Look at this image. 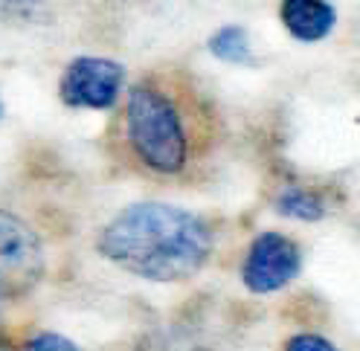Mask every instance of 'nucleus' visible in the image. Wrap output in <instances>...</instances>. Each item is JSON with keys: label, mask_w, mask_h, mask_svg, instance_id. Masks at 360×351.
I'll return each instance as SVG.
<instances>
[{"label": "nucleus", "mask_w": 360, "mask_h": 351, "mask_svg": "<svg viewBox=\"0 0 360 351\" xmlns=\"http://www.w3.org/2000/svg\"><path fill=\"white\" fill-rule=\"evenodd\" d=\"M215 232L207 218L163 201L125 206L102 227L96 250L148 282H184L207 267Z\"/></svg>", "instance_id": "1"}, {"label": "nucleus", "mask_w": 360, "mask_h": 351, "mask_svg": "<svg viewBox=\"0 0 360 351\" xmlns=\"http://www.w3.org/2000/svg\"><path fill=\"white\" fill-rule=\"evenodd\" d=\"M128 143L146 168L180 174L189 160V140L177 105L154 84H134L128 93Z\"/></svg>", "instance_id": "2"}, {"label": "nucleus", "mask_w": 360, "mask_h": 351, "mask_svg": "<svg viewBox=\"0 0 360 351\" xmlns=\"http://www.w3.org/2000/svg\"><path fill=\"white\" fill-rule=\"evenodd\" d=\"M44 276V247L38 232L0 209V299L30 293Z\"/></svg>", "instance_id": "3"}, {"label": "nucleus", "mask_w": 360, "mask_h": 351, "mask_svg": "<svg viewBox=\"0 0 360 351\" xmlns=\"http://www.w3.org/2000/svg\"><path fill=\"white\" fill-rule=\"evenodd\" d=\"M125 84V67L114 58L79 55L67 64L58 81V96L67 107L108 111L114 107Z\"/></svg>", "instance_id": "4"}, {"label": "nucleus", "mask_w": 360, "mask_h": 351, "mask_svg": "<svg viewBox=\"0 0 360 351\" xmlns=\"http://www.w3.org/2000/svg\"><path fill=\"white\" fill-rule=\"evenodd\" d=\"M302 270L300 247L282 232H259L241 265V282L250 293H276Z\"/></svg>", "instance_id": "5"}, {"label": "nucleus", "mask_w": 360, "mask_h": 351, "mask_svg": "<svg viewBox=\"0 0 360 351\" xmlns=\"http://www.w3.org/2000/svg\"><path fill=\"white\" fill-rule=\"evenodd\" d=\"M279 18L285 29L302 44L323 41L337 27V9L328 0H285Z\"/></svg>", "instance_id": "6"}, {"label": "nucleus", "mask_w": 360, "mask_h": 351, "mask_svg": "<svg viewBox=\"0 0 360 351\" xmlns=\"http://www.w3.org/2000/svg\"><path fill=\"white\" fill-rule=\"evenodd\" d=\"M207 47L215 58L230 61V64H250L253 61V47H250V35L244 27L230 24L221 27L218 32H212V38L207 41Z\"/></svg>", "instance_id": "7"}, {"label": "nucleus", "mask_w": 360, "mask_h": 351, "mask_svg": "<svg viewBox=\"0 0 360 351\" xmlns=\"http://www.w3.org/2000/svg\"><path fill=\"white\" fill-rule=\"evenodd\" d=\"M276 212L285 218H297V221H320L326 215V201L308 189H285L276 197Z\"/></svg>", "instance_id": "8"}, {"label": "nucleus", "mask_w": 360, "mask_h": 351, "mask_svg": "<svg viewBox=\"0 0 360 351\" xmlns=\"http://www.w3.org/2000/svg\"><path fill=\"white\" fill-rule=\"evenodd\" d=\"M24 351H79V345L73 340H67L64 334L41 331V334H35V337L27 340Z\"/></svg>", "instance_id": "9"}, {"label": "nucleus", "mask_w": 360, "mask_h": 351, "mask_svg": "<svg viewBox=\"0 0 360 351\" xmlns=\"http://www.w3.org/2000/svg\"><path fill=\"white\" fill-rule=\"evenodd\" d=\"M285 351H337V345L331 340H326L323 334L302 331V334H294V337L288 340Z\"/></svg>", "instance_id": "10"}, {"label": "nucleus", "mask_w": 360, "mask_h": 351, "mask_svg": "<svg viewBox=\"0 0 360 351\" xmlns=\"http://www.w3.org/2000/svg\"><path fill=\"white\" fill-rule=\"evenodd\" d=\"M0 114H4V102H0Z\"/></svg>", "instance_id": "11"}]
</instances>
